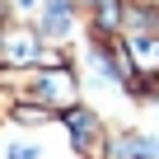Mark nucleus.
I'll use <instances>...</instances> for the list:
<instances>
[{
  "instance_id": "nucleus-1",
  "label": "nucleus",
  "mask_w": 159,
  "mask_h": 159,
  "mask_svg": "<svg viewBox=\"0 0 159 159\" xmlns=\"http://www.w3.org/2000/svg\"><path fill=\"white\" fill-rule=\"evenodd\" d=\"M24 98L38 103V108H47L52 117H66L80 103V80H75L70 66H38L33 70V84L24 89Z\"/></svg>"
},
{
  "instance_id": "nucleus-2",
  "label": "nucleus",
  "mask_w": 159,
  "mask_h": 159,
  "mask_svg": "<svg viewBox=\"0 0 159 159\" xmlns=\"http://www.w3.org/2000/svg\"><path fill=\"white\" fill-rule=\"evenodd\" d=\"M66 131H70V145H75V154L80 159H108V126H103V117L94 112V108H84V103H75L70 112H66Z\"/></svg>"
},
{
  "instance_id": "nucleus-3",
  "label": "nucleus",
  "mask_w": 159,
  "mask_h": 159,
  "mask_svg": "<svg viewBox=\"0 0 159 159\" xmlns=\"http://www.w3.org/2000/svg\"><path fill=\"white\" fill-rule=\"evenodd\" d=\"M0 47H5V61L10 66H42V52H47L42 47V33L38 28H19V24L0 38Z\"/></svg>"
},
{
  "instance_id": "nucleus-4",
  "label": "nucleus",
  "mask_w": 159,
  "mask_h": 159,
  "mask_svg": "<svg viewBox=\"0 0 159 159\" xmlns=\"http://www.w3.org/2000/svg\"><path fill=\"white\" fill-rule=\"evenodd\" d=\"M75 0H42V19H38V33L47 42H66L70 28H75Z\"/></svg>"
},
{
  "instance_id": "nucleus-5",
  "label": "nucleus",
  "mask_w": 159,
  "mask_h": 159,
  "mask_svg": "<svg viewBox=\"0 0 159 159\" xmlns=\"http://www.w3.org/2000/svg\"><path fill=\"white\" fill-rule=\"evenodd\" d=\"M10 159H38V150H33V145H24V140H19V145H10Z\"/></svg>"
},
{
  "instance_id": "nucleus-6",
  "label": "nucleus",
  "mask_w": 159,
  "mask_h": 159,
  "mask_svg": "<svg viewBox=\"0 0 159 159\" xmlns=\"http://www.w3.org/2000/svg\"><path fill=\"white\" fill-rule=\"evenodd\" d=\"M14 5H33V0H14Z\"/></svg>"
}]
</instances>
